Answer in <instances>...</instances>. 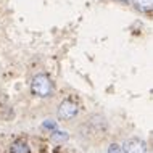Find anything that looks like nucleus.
I'll list each match as a JSON object with an SVG mask.
<instances>
[{
	"instance_id": "3",
	"label": "nucleus",
	"mask_w": 153,
	"mask_h": 153,
	"mask_svg": "<svg viewBox=\"0 0 153 153\" xmlns=\"http://www.w3.org/2000/svg\"><path fill=\"white\" fill-rule=\"evenodd\" d=\"M77 111H79L77 103L74 102L71 97H69V98H65V100L60 103V106H58V116L61 119H65V121H68V119H73L74 116H76Z\"/></svg>"
},
{
	"instance_id": "4",
	"label": "nucleus",
	"mask_w": 153,
	"mask_h": 153,
	"mask_svg": "<svg viewBox=\"0 0 153 153\" xmlns=\"http://www.w3.org/2000/svg\"><path fill=\"white\" fill-rule=\"evenodd\" d=\"M124 153H147V143L140 139H129L123 145Z\"/></svg>"
},
{
	"instance_id": "7",
	"label": "nucleus",
	"mask_w": 153,
	"mask_h": 153,
	"mask_svg": "<svg viewBox=\"0 0 153 153\" xmlns=\"http://www.w3.org/2000/svg\"><path fill=\"white\" fill-rule=\"evenodd\" d=\"M108 153H121V150H119V145H116V143L110 145V148H108Z\"/></svg>"
},
{
	"instance_id": "5",
	"label": "nucleus",
	"mask_w": 153,
	"mask_h": 153,
	"mask_svg": "<svg viewBox=\"0 0 153 153\" xmlns=\"http://www.w3.org/2000/svg\"><path fill=\"white\" fill-rule=\"evenodd\" d=\"M10 153H31V148L27 145V142L24 139H18L11 143Z\"/></svg>"
},
{
	"instance_id": "9",
	"label": "nucleus",
	"mask_w": 153,
	"mask_h": 153,
	"mask_svg": "<svg viewBox=\"0 0 153 153\" xmlns=\"http://www.w3.org/2000/svg\"><path fill=\"white\" fill-rule=\"evenodd\" d=\"M119 2H124V3H127V2H131V0H119Z\"/></svg>"
},
{
	"instance_id": "6",
	"label": "nucleus",
	"mask_w": 153,
	"mask_h": 153,
	"mask_svg": "<svg viewBox=\"0 0 153 153\" xmlns=\"http://www.w3.org/2000/svg\"><path fill=\"white\" fill-rule=\"evenodd\" d=\"M135 8L143 13H152V0H134Z\"/></svg>"
},
{
	"instance_id": "1",
	"label": "nucleus",
	"mask_w": 153,
	"mask_h": 153,
	"mask_svg": "<svg viewBox=\"0 0 153 153\" xmlns=\"http://www.w3.org/2000/svg\"><path fill=\"white\" fill-rule=\"evenodd\" d=\"M106 132H108V123L106 119L100 114H94L87 121H84L79 127V134L84 139L89 140H102L105 139Z\"/></svg>"
},
{
	"instance_id": "2",
	"label": "nucleus",
	"mask_w": 153,
	"mask_h": 153,
	"mask_svg": "<svg viewBox=\"0 0 153 153\" xmlns=\"http://www.w3.org/2000/svg\"><path fill=\"white\" fill-rule=\"evenodd\" d=\"M53 92V84L47 74H37L32 79V94L39 97H48Z\"/></svg>"
},
{
	"instance_id": "8",
	"label": "nucleus",
	"mask_w": 153,
	"mask_h": 153,
	"mask_svg": "<svg viewBox=\"0 0 153 153\" xmlns=\"http://www.w3.org/2000/svg\"><path fill=\"white\" fill-rule=\"evenodd\" d=\"M45 127H48V129H55V123H52V121L45 123Z\"/></svg>"
}]
</instances>
